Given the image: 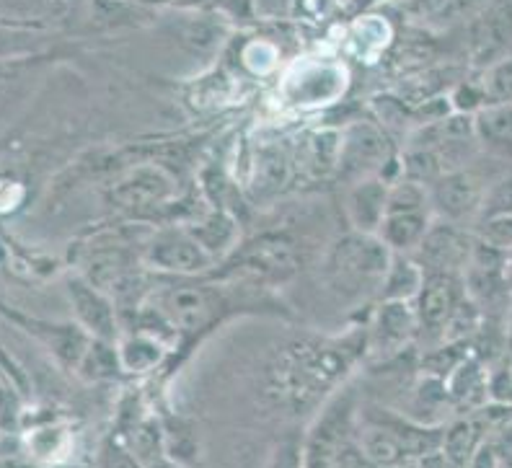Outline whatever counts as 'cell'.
<instances>
[{"label": "cell", "mask_w": 512, "mask_h": 468, "mask_svg": "<svg viewBox=\"0 0 512 468\" xmlns=\"http://www.w3.org/2000/svg\"><path fill=\"white\" fill-rule=\"evenodd\" d=\"M388 213H432L430 187L412 179H399L396 184H391Z\"/></svg>", "instance_id": "4316f807"}, {"label": "cell", "mask_w": 512, "mask_h": 468, "mask_svg": "<svg viewBox=\"0 0 512 468\" xmlns=\"http://www.w3.org/2000/svg\"><path fill=\"white\" fill-rule=\"evenodd\" d=\"M507 347L512 350V303H510V324H507Z\"/></svg>", "instance_id": "d590c367"}, {"label": "cell", "mask_w": 512, "mask_h": 468, "mask_svg": "<svg viewBox=\"0 0 512 468\" xmlns=\"http://www.w3.org/2000/svg\"><path fill=\"white\" fill-rule=\"evenodd\" d=\"M143 262L158 280H192L210 275L218 267V259L192 236L189 228L179 225L150 233L143 246Z\"/></svg>", "instance_id": "5b68a950"}, {"label": "cell", "mask_w": 512, "mask_h": 468, "mask_svg": "<svg viewBox=\"0 0 512 468\" xmlns=\"http://www.w3.org/2000/svg\"><path fill=\"white\" fill-rule=\"evenodd\" d=\"M295 171H298V161L288 148L277 143L262 145L251 158L246 197L256 202L277 200L280 194L293 187Z\"/></svg>", "instance_id": "9a60e30c"}, {"label": "cell", "mask_w": 512, "mask_h": 468, "mask_svg": "<svg viewBox=\"0 0 512 468\" xmlns=\"http://www.w3.org/2000/svg\"><path fill=\"white\" fill-rule=\"evenodd\" d=\"M489 215H512V176H505V179L489 184L484 202H481L479 218H489Z\"/></svg>", "instance_id": "4dcf8cb0"}, {"label": "cell", "mask_w": 512, "mask_h": 468, "mask_svg": "<svg viewBox=\"0 0 512 468\" xmlns=\"http://www.w3.org/2000/svg\"><path fill=\"white\" fill-rule=\"evenodd\" d=\"M119 357L127 375H148L158 370L169 355V347L158 342L156 337H148L143 331H130L127 337L119 339Z\"/></svg>", "instance_id": "ffe728a7"}, {"label": "cell", "mask_w": 512, "mask_h": 468, "mask_svg": "<svg viewBox=\"0 0 512 468\" xmlns=\"http://www.w3.org/2000/svg\"><path fill=\"white\" fill-rule=\"evenodd\" d=\"M497 463H500L497 448H494L492 443H481L479 448H476L474 458H471L469 466H466V468H497Z\"/></svg>", "instance_id": "836d02e7"}, {"label": "cell", "mask_w": 512, "mask_h": 468, "mask_svg": "<svg viewBox=\"0 0 512 468\" xmlns=\"http://www.w3.org/2000/svg\"><path fill=\"white\" fill-rule=\"evenodd\" d=\"M360 350L347 342H295L272 360L267 373V396L282 412L306 414L331 396L355 365Z\"/></svg>", "instance_id": "6da1fadb"}, {"label": "cell", "mask_w": 512, "mask_h": 468, "mask_svg": "<svg viewBox=\"0 0 512 468\" xmlns=\"http://www.w3.org/2000/svg\"><path fill=\"white\" fill-rule=\"evenodd\" d=\"M101 468H145L138 458L132 456L127 443H107L101 450Z\"/></svg>", "instance_id": "d6a6232c"}, {"label": "cell", "mask_w": 512, "mask_h": 468, "mask_svg": "<svg viewBox=\"0 0 512 468\" xmlns=\"http://www.w3.org/2000/svg\"><path fill=\"white\" fill-rule=\"evenodd\" d=\"M481 443L484 440H481L479 422H474V419H461V422H456V425L445 430L443 448L440 450H443V456L450 463H456L458 468H466Z\"/></svg>", "instance_id": "484cf974"}, {"label": "cell", "mask_w": 512, "mask_h": 468, "mask_svg": "<svg viewBox=\"0 0 512 468\" xmlns=\"http://www.w3.org/2000/svg\"><path fill=\"white\" fill-rule=\"evenodd\" d=\"M422 285H425V269L419 267L417 259L412 254H394L378 300H417Z\"/></svg>", "instance_id": "44dd1931"}, {"label": "cell", "mask_w": 512, "mask_h": 468, "mask_svg": "<svg viewBox=\"0 0 512 468\" xmlns=\"http://www.w3.org/2000/svg\"><path fill=\"white\" fill-rule=\"evenodd\" d=\"M474 246V228L469 231L461 223L435 218L412 256L425 269V275H463L474 256Z\"/></svg>", "instance_id": "ba28073f"}, {"label": "cell", "mask_w": 512, "mask_h": 468, "mask_svg": "<svg viewBox=\"0 0 512 468\" xmlns=\"http://www.w3.org/2000/svg\"><path fill=\"white\" fill-rule=\"evenodd\" d=\"M445 386H448L450 401H456V404H484L489 381L479 357H463L456 368L448 373V383Z\"/></svg>", "instance_id": "603a6c76"}, {"label": "cell", "mask_w": 512, "mask_h": 468, "mask_svg": "<svg viewBox=\"0 0 512 468\" xmlns=\"http://www.w3.org/2000/svg\"><path fill=\"white\" fill-rule=\"evenodd\" d=\"M187 228L218 259V264L225 262L236 251V246L241 244L238 241L236 215L228 213V210H218V207H210L197 223L187 225Z\"/></svg>", "instance_id": "e0dca14e"}, {"label": "cell", "mask_w": 512, "mask_h": 468, "mask_svg": "<svg viewBox=\"0 0 512 468\" xmlns=\"http://www.w3.org/2000/svg\"><path fill=\"white\" fill-rule=\"evenodd\" d=\"M510 280H512V251H510Z\"/></svg>", "instance_id": "8d00e7d4"}, {"label": "cell", "mask_w": 512, "mask_h": 468, "mask_svg": "<svg viewBox=\"0 0 512 468\" xmlns=\"http://www.w3.org/2000/svg\"><path fill=\"white\" fill-rule=\"evenodd\" d=\"M463 298H466L463 275H425V285L414 300L419 337L443 344L448 342L450 321L456 316Z\"/></svg>", "instance_id": "9c48e42d"}, {"label": "cell", "mask_w": 512, "mask_h": 468, "mask_svg": "<svg viewBox=\"0 0 512 468\" xmlns=\"http://www.w3.org/2000/svg\"><path fill=\"white\" fill-rule=\"evenodd\" d=\"M3 383H6V386H11L13 391H16V394H19L24 401L32 399V394H34L32 378H29V373H26L19 362H16V357L8 355V350H3Z\"/></svg>", "instance_id": "1f68e13d"}, {"label": "cell", "mask_w": 512, "mask_h": 468, "mask_svg": "<svg viewBox=\"0 0 512 468\" xmlns=\"http://www.w3.org/2000/svg\"><path fill=\"white\" fill-rule=\"evenodd\" d=\"M474 236L481 244L500 249L505 254L512 251V215H489L474 223Z\"/></svg>", "instance_id": "f1b7e54d"}, {"label": "cell", "mask_w": 512, "mask_h": 468, "mask_svg": "<svg viewBox=\"0 0 512 468\" xmlns=\"http://www.w3.org/2000/svg\"><path fill=\"white\" fill-rule=\"evenodd\" d=\"M489 187H484L479 174L469 169H456L440 176L430 187L432 213L435 218L453 220V223H469L481 213V202Z\"/></svg>", "instance_id": "7c38bea8"}, {"label": "cell", "mask_w": 512, "mask_h": 468, "mask_svg": "<svg viewBox=\"0 0 512 468\" xmlns=\"http://www.w3.org/2000/svg\"><path fill=\"white\" fill-rule=\"evenodd\" d=\"M469 42L474 63L484 70L510 55L512 0H492L471 24Z\"/></svg>", "instance_id": "5bb4252c"}, {"label": "cell", "mask_w": 512, "mask_h": 468, "mask_svg": "<svg viewBox=\"0 0 512 468\" xmlns=\"http://www.w3.org/2000/svg\"><path fill=\"white\" fill-rule=\"evenodd\" d=\"M65 293H68L73 319L83 326L94 339L119 342L122 339V316L109 293L94 285L86 275L65 277Z\"/></svg>", "instance_id": "30bf717a"}, {"label": "cell", "mask_w": 512, "mask_h": 468, "mask_svg": "<svg viewBox=\"0 0 512 468\" xmlns=\"http://www.w3.org/2000/svg\"><path fill=\"white\" fill-rule=\"evenodd\" d=\"M476 138L489 156L512 161V104H489L476 112Z\"/></svg>", "instance_id": "ac0fdd59"}, {"label": "cell", "mask_w": 512, "mask_h": 468, "mask_svg": "<svg viewBox=\"0 0 512 468\" xmlns=\"http://www.w3.org/2000/svg\"><path fill=\"white\" fill-rule=\"evenodd\" d=\"M75 375L83 383H107L127 375L125 368H122V357H119V344L104 342V339H91Z\"/></svg>", "instance_id": "7402d4cb"}, {"label": "cell", "mask_w": 512, "mask_h": 468, "mask_svg": "<svg viewBox=\"0 0 512 468\" xmlns=\"http://www.w3.org/2000/svg\"><path fill=\"white\" fill-rule=\"evenodd\" d=\"M339 150H342V132L319 130L308 135L303 143V166L308 176H337Z\"/></svg>", "instance_id": "cb8c5ba5"}, {"label": "cell", "mask_w": 512, "mask_h": 468, "mask_svg": "<svg viewBox=\"0 0 512 468\" xmlns=\"http://www.w3.org/2000/svg\"><path fill=\"white\" fill-rule=\"evenodd\" d=\"M388 202H391V184L381 176L355 181L347 189V218H350L352 231L373 233L378 236L388 218Z\"/></svg>", "instance_id": "2e32d148"}, {"label": "cell", "mask_w": 512, "mask_h": 468, "mask_svg": "<svg viewBox=\"0 0 512 468\" xmlns=\"http://www.w3.org/2000/svg\"><path fill=\"white\" fill-rule=\"evenodd\" d=\"M419 337L414 300H378L368 326V347L375 355H396Z\"/></svg>", "instance_id": "4fadbf2b"}, {"label": "cell", "mask_w": 512, "mask_h": 468, "mask_svg": "<svg viewBox=\"0 0 512 468\" xmlns=\"http://www.w3.org/2000/svg\"><path fill=\"white\" fill-rule=\"evenodd\" d=\"M399 156L391 132L373 122H352L342 130V150H339L337 179L344 184L381 176L386 166Z\"/></svg>", "instance_id": "52a82bcc"}, {"label": "cell", "mask_w": 512, "mask_h": 468, "mask_svg": "<svg viewBox=\"0 0 512 468\" xmlns=\"http://www.w3.org/2000/svg\"><path fill=\"white\" fill-rule=\"evenodd\" d=\"M298 249L295 241L282 231H267L241 241L225 262H220L210 275H223L228 280H244L267 288L280 285L298 275Z\"/></svg>", "instance_id": "277c9868"}, {"label": "cell", "mask_w": 512, "mask_h": 468, "mask_svg": "<svg viewBox=\"0 0 512 468\" xmlns=\"http://www.w3.org/2000/svg\"><path fill=\"white\" fill-rule=\"evenodd\" d=\"M267 468H308L306 466V435L290 432L272 448Z\"/></svg>", "instance_id": "f546056e"}, {"label": "cell", "mask_w": 512, "mask_h": 468, "mask_svg": "<svg viewBox=\"0 0 512 468\" xmlns=\"http://www.w3.org/2000/svg\"><path fill=\"white\" fill-rule=\"evenodd\" d=\"M153 306L176 326L179 337L194 339L213 329L218 321L231 316L236 308L231 290L220 288L213 277H192V280H166L156 295Z\"/></svg>", "instance_id": "3957f363"}, {"label": "cell", "mask_w": 512, "mask_h": 468, "mask_svg": "<svg viewBox=\"0 0 512 468\" xmlns=\"http://www.w3.org/2000/svg\"><path fill=\"white\" fill-rule=\"evenodd\" d=\"M176 200V181L158 166L140 163L112 181L107 202L125 218H148L150 213L169 210Z\"/></svg>", "instance_id": "8992f818"}, {"label": "cell", "mask_w": 512, "mask_h": 468, "mask_svg": "<svg viewBox=\"0 0 512 468\" xmlns=\"http://www.w3.org/2000/svg\"><path fill=\"white\" fill-rule=\"evenodd\" d=\"M163 425V448H166V458H171L179 466L189 468L200 453V440L189 419L182 417H166L161 419Z\"/></svg>", "instance_id": "d4e9b609"}, {"label": "cell", "mask_w": 512, "mask_h": 468, "mask_svg": "<svg viewBox=\"0 0 512 468\" xmlns=\"http://www.w3.org/2000/svg\"><path fill=\"white\" fill-rule=\"evenodd\" d=\"M3 313L8 316L11 324H16L19 329H24L29 337L37 339L44 350L50 352L65 370L75 373L78 365H81L83 355H86L88 344H91V334L83 329L78 321H47L39 319V316H29V313L11 311V308H3Z\"/></svg>", "instance_id": "8fae6325"}, {"label": "cell", "mask_w": 512, "mask_h": 468, "mask_svg": "<svg viewBox=\"0 0 512 468\" xmlns=\"http://www.w3.org/2000/svg\"><path fill=\"white\" fill-rule=\"evenodd\" d=\"M148 468H184V466L174 463V461H171V458H161V461L153 463V466H148Z\"/></svg>", "instance_id": "e575fe53"}, {"label": "cell", "mask_w": 512, "mask_h": 468, "mask_svg": "<svg viewBox=\"0 0 512 468\" xmlns=\"http://www.w3.org/2000/svg\"><path fill=\"white\" fill-rule=\"evenodd\" d=\"M394 251L373 233L350 231L339 236L324 256L326 288L344 303L378 300Z\"/></svg>", "instance_id": "7a4b0ae2"}, {"label": "cell", "mask_w": 512, "mask_h": 468, "mask_svg": "<svg viewBox=\"0 0 512 468\" xmlns=\"http://www.w3.org/2000/svg\"><path fill=\"white\" fill-rule=\"evenodd\" d=\"M432 220V213H388L378 236L394 254H414L425 241Z\"/></svg>", "instance_id": "d6986e66"}, {"label": "cell", "mask_w": 512, "mask_h": 468, "mask_svg": "<svg viewBox=\"0 0 512 468\" xmlns=\"http://www.w3.org/2000/svg\"><path fill=\"white\" fill-rule=\"evenodd\" d=\"M479 83L487 96V107L489 104H512V52L489 65Z\"/></svg>", "instance_id": "83f0119b"}]
</instances>
